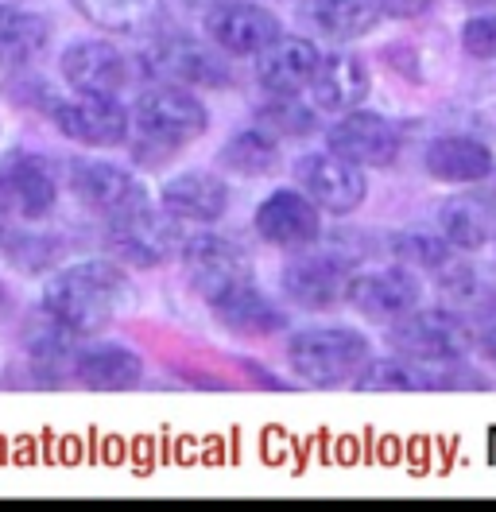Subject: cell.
Instances as JSON below:
<instances>
[{"label": "cell", "instance_id": "30bf717a", "mask_svg": "<svg viewBox=\"0 0 496 512\" xmlns=\"http://www.w3.org/2000/svg\"><path fill=\"white\" fill-rule=\"evenodd\" d=\"M392 350L423 361V365H442V361H458L469 350V334H465L462 315H454L450 307H431V311H407L403 319L392 322L388 330Z\"/></svg>", "mask_w": 496, "mask_h": 512}, {"label": "cell", "instance_id": "e575fe53", "mask_svg": "<svg viewBox=\"0 0 496 512\" xmlns=\"http://www.w3.org/2000/svg\"><path fill=\"white\" fill-rule=\"evenodd\" d=\"M462 47L469 59L496 63V16H473L462 28Z\"/></svg>", "mask_w": 496, "mask_h": 512}, {"label": "cell", "instance_id": "4dcf8cb0", "mask_svg": "<svg viewBox=\"0 0 496 512\" xmlns=\"http://www.w3.org/2000/svg\"><path fill=\"white\" fill-rule=\"evenodd\" d=\"M4 97L20 109H35V113H55V105L62 101L59 86L51 78H43L35 66H12V74L4 78Z\"/></svg>", "mask_w": 496, "mask_h": 512}, {"label": "cell", "instance_id": "1f68e13d", "mask_svg": "<svg viewBox=\"0 0 496 512\" xmlns=\"http://www.w3.org/2000/svg\"><path fill=\"white\" fill-rule=\"evenodd\" d=\"M59 241L55 237H43V233H31V229H4L0 233V253L12 268L20 272H43L51 268Z\"/></svg>", "mask_w": 496, "mask_h": 512}, {"label": "cell", "instance_id": "7c38bea8", "mask_svg": "<svg viewBox=\"0 0 496 512\" xmlns=\"http://www.w3.org/2000/svg\"><path fill=\"white\" fill-rule=\"evenodd\" d=\"M349 260L341 253H326L314 245L303 249L295 260H287L279 284H283V295L307 311H326V307H338L341 299H349Z\"/></svg>", "mask_w": 496, "mask_h": 512}, {"label": "cell", "instance_id": "8992f818", "mask_svg": "<svg viewBox=\"0 0 496 512\" xmlns=\"http://www.w3.org/2000/svg\"><path fill=\"white\" fill-rule=\"evenodd\" d=\"M183 225L171 210H155V202L132 210V214H121L109 222V233H105V245H109V256L121 260V264H132V268H159L167 264L171 256L183 253Z\"/></svg>", "mask_w": 496, "mask_h": 512}, {"label": "cell", "instance_id": "7a4b0ae2", "mask_svg": "<svg viewBox=\"0 0 496 512\" xmlns=\"http://www.w3.org/2000/svg\"><path fill=\"white\" fill-rule=\"evenodd\" d=\"M210 128V109L190 94L186 86L159 82L152 90L136 97L132 105V156L136 163L159 167L167 163L179 148L194 144Z\"/></svg>", "mask_w": 496, "mask_h": 512}, {"label": "cell", "instance_id": "6da1fadb", "mask_svg": "<svg viewBox=\"0 0 496 512\" xmlns=\"http://www.w3.org/2000/svg\"><path fill=\"white\" fill-rule=\"evenodd\" d=\"M136 303L132 280L113 256H86L62 264L43 284V311L74 330L78 338H93L128 315Z\"/></svg>", "mask_w": 496, "mask_h": 512}, {"label": "cell", "instance_id": "e0dca14e", "mask_svg": "<svg viewBox=\"0 0 496 512\" xmlns=\"http://www.w3.org/2000/svg\"><path fill=\"white\" fill-rule=\"evenodd\" d=\"M419 280L407 268H372V272H353L349 280V307H357L365 319L396 322L407 311L419 307Z\"/></svg>", "mask_w": 496, "mask_h": 512}, {"label": "cell", "instance_id": "5b68a950", "mask_svg": "<svg viewBox=\"0 0 496 512\" xmlns=\"http://www.w3.org/2000/svg\"><path fill=\"white\" fill-rule=\"evenodd\" d=\"M225 51L214 43L190 39V35H155V43L140 55L144 74L155 82H171L186 90H225L233 86V70L221 59Z\"/></svg>", "mask_w": 496, "mask_h": 512}, {"label": "cell", "instance_id": "d590c367", "mask_svg": "<svg viewBox=\"0 0 496 512\" xmlns=\"http://www.w3.org/2000/svg\"><path fill=\"white\" fill-rule=\"evenodd\" d=\"M380 8V16H392V20H411V16H423L434 0H372Z\"/></svg>", "mask_w": 496, "mask_h": 512}, {"label": "cell", "instance_id": "3957f363", "mask_svg": "<svg viewBox=\"0 0 496 512\" xmlns=\"http://www.w3.org/2000/svg\"><path fill=\"white\" fill-rule=\"evenodd\" d=\"M369 361V338L353 326H310V330L291 334V342H287L291 373L303 384H314V388L353 384Z\"/></svg>", "mask_w": 496, "mask_h": 512}, {"label": "cell", "instance_id": "4316f807", "mask_svg": "<svg viewBox=\"0 0 496 512\" xmlns=\"http://www.w3.org/2000/svg\"><path fill=\"white\" fill-rule=\"evenodd\" d=\"M303 20L326 39H361L376 28L380 8L372 0H303Z\"/></svg>", "mask_w": 496, "mask_h": 512}, {"label": "cell", "instance_id": "d6a6232c", "mask_svg": "<svg viewBox=\"0 0 496 512\" xmlns=\"http://www.w3.org/2000/svg\"><path fill=\"white\" fill-rule=\"evenodd\" d=\"M442 295H446V307L454 315H489L496 307V295L477 276L469 272H454L442 280Z\"/></svg>", "mask_w": 496, "mask_h": 512}, {"label": "cell", "instance_id": "8fae6325", "mask_svg": "<svg viewBox=\"0 0 496 512\" xmlns=\"http://www.w3.org/2000/svg\"><path fill=\"white\" fill-rule=\"evenodd\" d=\"M252 225L260 233V241L287 249V253H303L310 245H318L322 237V206L307 191H272L252 214Z\"/></svg>", "mask_w": 496, "mask_h": 512}, {"label": "cell", "instance_id": "4fadbf2b", "mask_svg": "<svg viewBox=\"0 0 496 512\" xmlns=\"http://www.w3.org/2000/svg\"><path fill=\"white\" fill-rule=\"evenodd\" d=\"M295 183H299V191H307L322 206V214H353L369 194L365 167L349 163L338 152L303 156L295 163Z\"/></svg>", "mask_w": 496, "mask_h": 512}, {"label": "cell", "instance_id": "f546056e", "mask_svg": "<svg viewBox=\"0 0 496 512\" xmlns=\"http://www.w3.org/2000/svg\"><path fill=\"white\" fill-rule=\"evenodd\" d=\"M256 125L279 140H291V136L299 140V136H310L318 128V117L310 105L299 101V94H272V101L256 105Z\"/></svg>", "mask_w": 496, "mask_h": 512}, {"label": "cell", "instance_id": "ba28073f", "mask_svg": "<svg viewBox=\"0 0 496 512\" xmlns=\"http://www.w3.org/2000/svg\"><path fill=\"white\" fill-rule=\"evenodd\" d=\"M66 187L78 194V202L101 214L105 222L132 214L140 206L152 202L148 187L140 183V175H132L128 167L109 160H74L66 163Z\"/></svg>", "mask_w": 496, "mask_h": 512}, {"label": "cell", "instance_id": "f35d334b", "mask_svg": "<svg viewBox=\"0 0 496 512\" xmlns=\"http://www.w3.org/2000/svg\"><path fill=\"white\" fill-rule=\"evenodd\" d=\"M4 4H24V0H0V8H4Z\"/></svg>", "mask_w": 496, "mask_h": 512}, {"label": "cell", "instance_id": "603a6c76", "mask_svg": "<svg viewBox=\"0 0 496 512\" xmlns=\"http://www.w3.org/2000/svg\"><path fill=\"white\" fill-rule=\"evenodd\" d=\"M70 373L82 388H97V392H121V388H136L144 381V361L140 353L128 346H86L74 353Z\"/></svg>", "mask_w": 496, "mask_h": 512}, {"label": "cell", "instance_id": "836d02e7", "mask_svg": "<svg viewBox=\"0 0 496 512\" xmlns=\"http://www.w3.org/2000/svg\"><path fill=\"white\" fill-rule=\"evenodd\" d=\"M396 253L403 260H411V264H419V268H446L450 264V241L442 237H423V233H407L396 241Z\"/></svg>", "mask_w": 496, "mask_h": 512}, {"label": "cell", "instance_id": "cb8c5ba5", "mask_svg": "<svg viewBox=\"0 0 496 512\" xmlns=\"http://www.w3.org/2000/svg\"><path fill=\"white\" fill-rule=\"evenodd\" d=\"M438 229L454 249H485L496 241V206L473 194L446 198L438 206Z\"/></svg>", "mask_w": 496, "mask_h": 512}, {"label": "cell", "instance_id": "7402d4cb", "mask_svg": "<svg viewBox=\"0 0 496 512\" xmlns=\"http://www.w3.org/2000/svg\"><path fill=\"white\" fill-rule=\"evenodd\" d=\"M369 97V70L353 55H322V66L310 82V101L322 113H353Z\"/></svg>", "mask_w": 496, "mask_h": 512}, {"label": "cell", "instance_id": "83f0119b", "mask_svg": "<svg viewBox=\"0 0 496 512\" xmlns=\"http://www.w3.org/2000/svg\"><path fill=\"white\" fill-rule=\"evenodd\" d=\"M217 163H221L225 171L241 175V179H264V175L279 171V136L264 132L260 125L241 128V132H233V136L221 144Z\"/></svg>", "mask_w": 496, "mask_h": 512}, {"label": "cell", "instance_id": "d4e9b609", "mask_svg": "<svg viewBox=\"0 0 496 512\" xmlns=\"http://www.w3.org/2000/svg\"><path fill=\"white\" fill-rule=\"evenodd\" d=\"M423 160L427 171L442 183H481L493 171V152L469 136H438Z\"/></svg>", "mask_w": 496, "mask_h": 512}, {"label": "cell", "instance_id": "44dd1931", "mask_svg": "<svg viewBox=\"0 0 496 512\" xmlns=\"http://www.w3.org/2000/svg\"><path fill=\"white\" fill-rule=\"evenodd\" d=\"M74 8L90 20L93 28L109 35H124V39L163 35V28L171 24L163 0H74Z\"/></svg>", "mask_w": 496, "mask_h": 512}, {"label": "cell", "instance_id": "ab89813d", "mask_svg": "<svg viewBox=\"0 0 496 512\" xmlns=\"http://www.w3.org/2000/svg\"><path fill=\"white\" fill-rule=\"evenodd\" d=\"M477 4H496V0H477Z\"/></svg>", "mask_w": 496, "mask_h": 512}, {"label": "cell", "instance_id": "d6986e66", "mask_svg": "<svg viewBox=\"0 0 496 512\" xmlns=\"http://www.w3.org/2000/svg\"><path fill=\"white\" fill-rule=\"evenodd\" d=\"M322 66L318 47L303 35H279L256 55V82L268 94H303Z\"/></svg>", "mask_w": 496, "mask_h": 512}, {"label": "cell", "instance_id": "5bb4252c", "mask_svg": "<svg viewBox=\"0 0 496 512\" xmlns=\"http://www.w3.org/2000/svg\"><path fill=\"white\" fill-rule=\"evenodd\" d=\"M62 82L74 94H121L132 82V59L113 39H74L59 59Z\"/></svg>", "mask_w": 496, "mask_h": 512}, {"label": "cell", "instance_id": "ac0fdd59", "mask_svg": "<svg viewBox=\"0 0 496 512\" xmlns=\"http://www.w3.org/2000/svg\"><path fill=\"white\" fill-rule=\"evenodd\" d=\"M159 206L186 225H217L229 214V183L214 171H179L159 187Z\"/></svg>", "mask_w": 496, "mask_h": 512}, {"label": "cell", "instance_id": "52a82bcc", "mask_svg": "<svg viewBox=\"0 0 496 512\" xmlns=\"http://www.w3.org/2000/svg\"><path fill=\"white\" fill-rule=\"evenodd\" d=\"M183 276L194 295H202L206 303H214L221 295L237 291L241 284H252V260L248 253L221 237V233H194L183 241Z\"/></svg>", "mask_w": 496, "mask_h": 512}, {"label": "cell", "instance_id": "484cf974", "mask_svg": "<svg viewBox=\"0 0 496 512\" xmlns=\"http://www.w3.org/2000/svg\"><path fill=\"white\" fill-rule=\"evenodd\" d=\"M51 43V20L20 8L4 4L0 8V66H28L35 63Z\"/></svg>", "mask_w": 496, "mask_h": 512}, {"label": "cell", "instance_id": "8d00e7d4", "mask_svg": "<svg viewBox=\"0 0 496 512\" xmlns=\"http://www.w3.org/2000/svg\"><path fill=\"white\" fill-rule=\"evenodd\" d=\"M481 353H485L489 361H496V326L485 330V338H481Z\"/></svg>", "mask_w": 496, "mask_h": 512}, {"label": "cell", "instance_id": "9c48e42d", "mask_svg": "<svg viewBox=\"0 0 496 512\" xmlns=\"http://www.w3.org/2000/svg\"><path fill=\"white\" fill-rule=\"evenodd\" d=\"M51 121L70 144L82 148H121L132 140V109H124L113 94H78L62 97Z\"/></svg>", "mask_w": 496, "mask_h": 512}, {"label": "cell", "instance_id": "9a60e30c", "mask_svg": "<svg viewBox=\"0 0 496 512\" xmlns=\"http://www.w3.org/2000/svg\"><path fill=\"white\" fill-rule=\"evenodd\" d=\"M202 24H206V39L237 59L260 55L272 39L283 35L276 12H268L264 4H252V0H225L206 12Z\"/></svg>", "mask_w": 496, "mask_h": 512}, {"label": "cell", "instance_id": "ffe728a7", "mask_svg": "<svg viewBox=\"0 0 496 512\" xmlns=\"http://www.w3.org/2000/svg\"><path fill=\"white\" fill-rule=\"evenodd\" d=\"M210 311H214V319L221 322L229 334L248 338V342H256V338H272V334H279V330H287V315H283V311H279L276 303L256 288V284H241L237 291H229V295L214 299Z\"/></svg>", "mask_w": 496, "mask_h": 512}, {"label": "cell", "instance_id": "74e56055", "mask_svg": "<svg viewBox=\"0 0 496 512\" xmlns=\"http://www.w3.org/2000/svg\"><path fill=\"white\" fill-rule=\"evenodd\" d=\"M186 8H194V12H202V16H206V12H210V8H217V4H225V0H183Z\"/></svg>", "mask_w": 496, "mask_h": 512}, {"label": "cell", "instance_id": "2e32d148", "mask_svg": "<svg viewBox=\"0 0 496 512\" xmlns=\"http://www.w3.org/2000/svg\"><path fill=\"white\" fill-rule=\"evenodd\" d=\"M330 152L345 156L357 167H392L400 156V132L388 117L369 113V109H353L341 113V121L326 132Z\"/></svg>", "mask_w": 496, "mask_h": 512}, {"label": "cell", "instance_id": "277c9868", "mask_svg": "<svg viewBox=\"0 0 496 512\" xmlns=\"http://www.w3.org/2000/svg\"><path fill=\"white\" fill-rule=\"evenodd\" d=\"M66 167L39 152H8L0 160V218L4 222H43L59 206Z\"/></svg>", "mask_w": 496, "mask_h": 512}, {"label": "cell", "instance_id": "f1b7e54d", "mask_svg": "<svg viewBox=\"0 0 496 512\" xmlns=\"http://www.w3.org/2000/svg\"><path fill=\"white\" fill-rule=\"evenodd\" d=\"M361 392H419V388H438L434 377H423V361H411V357H380L369 361L357 377Z\"/></svg>", "mask_w": 496, "mask_h": 512}]
</instances>
